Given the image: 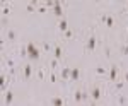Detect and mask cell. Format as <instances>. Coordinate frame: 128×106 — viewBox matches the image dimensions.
I'll return each mask as SVG.
<instances>
[{"mask_svg":"<svg viewBox=\"0 0 128 106\" xmlns=\"http://www.w3.org/2000/svg\"><path fill=\"white\" fill-rule=\"evenodd\" d=\"M26 55L31 58V60H38L40 58V48L34 45V43H28V46H26Z\"/></svg>","mask_w":128,"mask_h":106,"instance_id":"cell-1","label":"cell"},{"mask_svg":"<svg viewBox=\"0 0 128 106\" xmlns=\"http://www.w3.org/2000/svg\"><path fill=\"white\" fill-rule=\"evenodd\" d=\"M118 75H120L118 67H116V65H111V68H109V80L116 82V80H118Z\"/></svg>","mask_w":128,"mask_h":106,"instance_id":"cell-2","label":"cell"},{"mask_svg":"<svg viewBox=\"0 0 128 106\" xmlns=\"http://www.w3.org/2000/svg\"><path fill=\"white\" fill-rule=\"evenodd\" d=\"M89 94H90V97H92L94 101H99V99H101V89H99V87H92Z\"/></svg>","mask_w":128,"mask_h":106,"instance_id":"cell-3","label":"cell"},{"mask_svg":"<svg viewBox=\"0 0 128 106\" xmlns=\"http://www.w3.org/2000/svg\"><path fill=\"white\" fill-rule=\"evenodd\" d=\"M70 79H72V80H79V79H80V70L77 67L70 70Z\"/></svg>","mask_w":128,"mask_h":106,"instance_id":"cell-4","label":"cell"},{"mask_svg":"<svg viewBox=\"0 0 128 106\" xmlns=\"http://www.w3.org/2000/svg\"><path fill=\"white\" fill-rule=\"evenodd\" d=\"M53 12H55V16H56V17H60V16L63 14V9H62V5H60L58 2L53 5Z\"/></svg>","mask_w":128,"mask_h":106,"instance_id":"cell-5","label":"cell"},{"mask_svg":"<svg viewBox=\"0 0 128 106\" xmlns=\"http://www.w3.org/2000/svg\"><path fill=\"white\" fill-rule=\"evenodd\" d=\"M94 46H96V38H94V36H90L89 41H87V51H92Z\"/></svg>","mask_w":128,"mask_h":106,"instance_id":"cell-6","label":"cell"},{"mask_svg":"<svg viewBox=\"0 0 128 106\" xmlns=\"http://www.w3.org/2000/svg\"><path fill=\"white\" fill-rule=\"evenodd\" d=\"M65 104V103H63V99H62V97H53V99H51V106H63Z\"/></svg>","mask_w":128,"mask_h":106,"instance_id":"cell-7","label":"cell"},{"mask_svg":"<svg viewBox=\"0 0 128 106\" xmlns=\"http://www.w3.org/2000/svg\"><path fill=\"white\" fill-rule=\"evenodd\" d=\"M32 74V65H26L24 67V79H29Z\"/></svg>","mask_w":128,"mask_h":106,"instance_id":"cell-8","label":"cell"},{"mask_svg":"<svg viewBox=\"0 0 128 106\" xmlns=\"http://www.w3.org/2000/svg\"><path fill=\"white\" fill-rule=\"evenodd\" d=\"M67 28H68V22H67L65 19H62V21L58 22V29H60V31H68Z\"/></svg>","mask_w":128,"mask_h":106,"instance_id":"cell-9","label":"cell"},{"mask_svg":"<svg viewBox=\"0 0 128 106\" xmlns=\"http://www.w3.org/2000/svg\"><path fill=\"white\" fill-rule=\"evenodd\" d=\"M12 97H14L12 91H7V92H5V104H7V106H9L10 103H12Z\"/></svg>","mask_w":128,"mask_h":106,"instance_id":"cell-10","label":"cell"},{"mask_svg":"<svg viewBox=\"0 0 128 106\" xmlns=\"http://www.w3.org/2000/svg\"><path fill=\"white\" fill-rule=\"evenodd\" d=\"M53 51H55V53H53V55H55V60H58V58H62V55H63V51H62V48H60V46H55V50H53Z\"/></svg>","mask_w":128,"mask_h":106,"instance_id":"cell-11","label":"cell"},{"mask_svg":"<svg viewBox=\"0 0 128 106\" xmlns=\"http://www.w3.org/2000/svg\"><path fill=\"white\" fill-rule=\"evenodd\" d=\"M74 96H75V101H77V103H80V101L84 99V94H82V91H75V94H74Z\"/></svg>","mask_w":128,"mask_h":106,"instance_id":"cell-12","label":"cell"},{"mask_svg":"<svg viewBox=\"0 0 128 106\" xmlns=\"http://www.w3.org/2000/svg\"><path fill=\"white\" fill-rule=\"evenodd\" d=\"M106 26H108V28H113V26H114V19H113L111 16L106 17Z\"/></svg>","mask_w":128,"mask_h":106,"instance_id":"cell-13","label":"cell"},{"mask_svg":"<svg viewBox=\"0 0 128 106\" xmlns=\"http://www.w3.org/2000/svg\"><path fill=\"white\" fill-rule=\"evenodd\" d=\"M72 36H74V33H72V31H65V38H72Z\"/></svg>","mask_w":128,"mask_h":106,"instance_id":"cell-14","label":"cell"},{"mask_svg":"<svg viewBox=\"0 0 128 106\" xmlns=\"http://www.w3.org/2000/svg\"><path fill=\"white\" fill-rule=\"evenodd\" d=\"M2 12H4V16H7V14L10 12V9H9V7H4V9H2Z\"/></svg>","mask_w":128,"mask_h":106,"instance_id":"cell-15","label":"cell"},{"mask_svg":"<svg viewBox=\"0 0 128 106\" xmlns=\"http://www.w3.org/2000/svg\"><path fill=\"white\" fill-rule=\"evenodd\" d=\"M28 12H34V5H31V4H29V5H28Z\"/></svg>","mask_w":128,"mask_h":106,"instance_id":"cell-16","label":"cell"},{"mask_svg":"<svg viewBox=\"0 0 128 106\" xmlns=\"http://www.w3.org/2000/svg\"><path fill=\"white\" fill-rule=\"evenodd\" d=\"M98 74H101V75H102V74H104V68L99 67V68H98Z\"/></svg>","mask_w":128,"mask_h":106,"instance_id":"cell-17","label":"cell"},{"mask_svg":"<svg viewBox=\"0 0 128 106\" xmlns=\"http://www.w3.org/2000/svg\"><path fill=\"white\" fill-rule=\"evenodd\" d=\"M125 80H126V82H128V72H126V74H125Z\"/></svg>","mask_w":128,"mask_h":106,"instance_id":"cell-18","label":"cell"}]
</instances>
